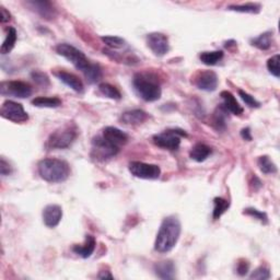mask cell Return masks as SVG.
<instances>
[{"instance_id":"obj_42","label":"cell","mask_w":280,"mask_h":280,"mask_svg":"<svg viewBox=\"0 0 280 280\" xmlns=\"http://www.w3.org/2000/svg\"><path fill=\"white\" fill-rule=\"evenodd\" d=\"M99 279H114V276L111 274V271L108 270H102L98 276Z\"/></svg>"},{"instance_id":"obj_1","label":"cell","mask_w":280,"mask_h":280,"mask_svg":"<svg viewBox=\"0 0 280 280\" xmlns=\"http://www.w3.org/2000/svg\"><path fill=\"white\" fill-rule=\"evenodd\" d=\"M182 232V225L179 218L175 216H169L163 219L155 237L154 250L165 254L172 251L180 240Z\"/></svg>"},{"instance_id":"obj_26","label":"cell","mask_w":280,"mask_h":280,"mask_svg":"<svg viewBox=\"0 0 280 280\" xmlns=\"http://www.w3.org/2000/svg\"><path fill=\"white\" fill-rule=\"evenodd\" d=\"M199 58L202 63L207 66H215L223 58V52L222 51H214V52H203Z\"/></svg>"},{"instance_id":"obj_13","label":"cell","mask_w":280,"mask_h":280,"mask_svg":"<svg viewBox=\"0 0 280 280\" xmlns=\"http://www.w3.org/2000/svg\"><path fill=\"white\" fill-rule=\"evenodd\" d=\"M102 137H103L107 142H110L111 145L117 147L119 149L122 146L126 145L128 141V135L121 131V129L113 126L105 127L103 129V132H102Z\"/></svg>"},{"instance_id":"obj_27","label":"cell","mask_w":280,"mask_h":280,"mask_svg":"<svg viewBox=\"0 0 280 280\" xmlns=\"http://www.w3.org/2000/svg\"><path fill=\"white\" fill-rule=\"evenodd\" d=\"M257 166L259 170L262 171L264 174H275L277 173V167L272 160H270L269 156L262 155L259 156L257 160Z\"/></svg>"},{"instance_id":"obj_5","label":"cell","mask_w":280,"mask_h":280,"mask_svg":"<svg viewBox=\"0 0 280 280\" xmlns=\"http://www.w3.org/2000/svg\"><path fill=\"white\" fill-rule=\"evenodd\" d=\"M56 52L58 55L63 56L68 61H70V63L83 73H85L88 68L92 64L83 52L68 43L58 44L56 46Z\"/></svg>"},{"instance_id":"obj_35","label":"cell","mask_w":280,"mask_h":280,"mask_svg":"<svg viewBox=\"0 0 280 280\" xmlns=\"http://www.w3.org/2000/svg\"><path fill=\"white\" fill-rule=\"evenodd\" d=\"M270 270L265 267V266H259L254 271H252L250 275V279H257V280H267L270 278Z\"/></svg>"},{"instance_id":"obj_31","label":"cell","mask_w":280,"mask_h":280,"mask_svg":"<svg viewBox=\"0 0 280 280\" xmlns=\"http://www.w3.org/2000/svg\"><path fill=\"white\" fill-rule=\"evenodd\" d=\"M231 11L242 12V13H258L261 11V5L258 4H245V5H231L228 7Z\"/></svg>"},{"instance_id":"obj_21","label":"cell","mask_w":280,"mask_h":280,"mask_svg":"<svg viewBox=\"0 0 280 280\" xmlns=\"http://www.w3.org/2000/svg\"><path fill=\"white\" fill-rule=\"evenodd\" d=\"M228 111L221 104L218 106L213 115V126L218 132H223L227 128V119H228Z\"/></svg>"},{"instance_id":"obj_41","label":"cell","mask_w":280,"mask_h":280,"mask_svg":"<svg viewBox=\"0 0 280 280\" xmlns=\"http://www.w3.org/2000/svg\"><path fill=\"white\" fill-rule=\"evenodd\" d=\"M241 136H242V138H243V139L248 140V141H251V140H252L251 129H250L249 127H247V128H243L242 131H241Z\"/></svg>"},{"instance_id":"obj_12","label":"cell","mask_w":280,"mask_h":280,"mask_svg":"<svg viewBox=\"0 0 280 280\" xmlns=\"http://www.w3.org/2000/svg\"><path fill=\"white\" fill-rule=\"evenodd\" d=\"M194 84L199 90L213 92L218 87V76L213 70H204L196 74Z\"/></svg>"},{"instance_id":"obj_6","label":"cell","mask_w":280,"mask_h":280,"mask_svg":"<svg viewBox=\"0 0 280 280\" xmlns=\"http://www.w3.org/2000/svg\"><path fill=\"white\" fill-rule=\"evenodd\" d=\"M183 137H187V134L179 128L167 129L163 133L156 134L152 137V140L155 146L162 149H168L171 151H176L181 146V139Z\"/></svg>"},{"instance_id":"obj_34","label":"cell","mask_w":280,"mask_h":280,"mask_svg":"<svg viewBox=\"0 0 280 280\" xmlns=\"http://www.w3.org/2000/svg\"><path fill=\"white\" fill-rule=\"evenodd\" d=\"M279 61H280V56L278 55V54L267 60V69L272 74V76L276 78H279V76H280Z\"/></svg>"},{"instance_id":"obj_11","label":"cell","mask_w":280,"mask_h":280,"mask_svg":"<svg viewBox=\"0 0 280 280\" xmlns=\"http://www.w3.org/2000/svg\"><path fill=\"white\" fill-rule=\"evenodd\" d=\"M146 39L148 47L152 51L155 56H165L170 51L169 38L166 34L160 32H152L148 34Z\"/></svg>"},{"instance_id":"obj_37","label":"cell","mask_w":280,"mask_h":280,"mask_svg":"<svg viewBox=\"0 0 280 280\" xmlns=\"http://www.w3.org/2000/svg\"><path fill=\"white\" fill-rule=\"evenodd\" d=\"M243 214L244 215H248V216H251L253 218H255V219L259 220V221L265 223V224L268 222L267 215H266L265 213H263V211H259V210H257L255 208H247V209H244Z\"/></svg>"},{"instance_id":"obj_16","label":"cell","mask_w":280,"mask_h":280,"mask_svg":"<svg viewBox=\"0 0 280 280\" xmlns=\"http://www.w3.org/2000/svg\"><path fill=\"white\" fill-rule=\"evenodd\" d=\"M54 74H55V76L61 81V83L65 84L67 87H69L70 89H72L74 92L81 93L84 91L85 87H84L83 81H81V79H79V77H77L76 74L65 71V70L56 71Z\"/></svg>"},{"instance_id":"obj_3","label":"cell","mask_w":280,"mask_h":280,"mask_svg":"<svg viewBox=\"0 0 280 280\" xmlns=\"http://www.w3.org/2000/svg\"><path fill=\"white\" fill-rule=\"evenodd\" d=\"M133 87L138 97L146 102L158 101L162 95L160 84L152 73H136L133 79Z\"/></svg>"},{"instance_id":"obj_4","label":"cell","mask_w":280,"mask_h":280,"mask_svg":"<svg viewBox=\"0 0 280 280\" xmlns=\"http://www.w3.org/2000/svg\"><path fill=\"white\" fill-rule=\"evenodd\" d=\"M78 131L76 126L66 125L53 132L46 142V148L49 149H67L76 140Z\"/></svg>"},{"instance_id":"obj_36","label":"cell","mask_w":280,"mask_h":280,"mask_svg":"<svg viewBox=\"0 0 280 280\" xmlns=\"http://www.w3.org/2000/svg\"><path fill=\"white\" fill-rule=\"evenodd\" d=\"M238 95H240V98L243 100V102L245 104H247L249 107L252 108H258L261 106V103L253 97V95L249 94L248 92H245L243 90H238Z\"/></svg>"},{"instance_id":"obj_2","label":"cell","mask_w":280,"mask_h":280,"mask_svg":"<svg viewBox=\"0 0 280 280\" xmlns=\"http://www.w3.org/2000/svg\"><path fill=\"white\" fill-rule=\"evenodd\" d=\"M37 172L42 179L49 183H63L70 175V167L65 160L47 158L38 162Z\"/></svg>"},{"instance_id":"obj_33","label":"cell","mask_w":280,"mask_h":280,"mask_svg":"<svg viewBox=\"0 0 280 280\" xmlns=\"http://www.w3.org/2000/svg\"><path fill=\"white\" fill-rule=\"evenodd\" d=\"M31 78L33 79L34 83H35L37 86L42 87V88H47L50 85H51V81H50V78L47 74L43 71H33L31 73Z\"/></svg>"},{"instance_id":"obj_19","label":"cell","mask_w":280,"mask_h":280,"mask_svg":"<svg viewBox=\"0 0 280 280\" xmlns=\"http://www.w3.org/2000/svg\"><path fill=\"white\" fill-rule=\"evenodd\" d=\"M95 247H97V241L93 235H86V240L84 244L81 245H73L72 251L73 253H76L77 255L81 256L83 258H89L95 250Z\"/></svg>"},{"instance_id":"obj_23","label":"cell","mask_w":280,"mask_h":280,"mask_svg":"<svg viewBox=\"0 0 280 280\" xmlns=\"http://www.w3.org/2000/svg\"><path fill=\"white\" fill-rule=\"evenodd\" d=\"M32 104L36 107H45V108H56L63 104V101L59 98H47V97H38L32 100Z\"/></svg>"},{"instance_id":"obj_9","label":"cell","mask_w":280,"mask_h":280,"mask_svg":"<svg viewBox=\"0 0 280 280\" xmlns=\"http://www.w3.org/2000/svg\"><path fill=\"white\" fill-rule=\"evenodd\" d=\"M129 172L137 179L141 180H156L161 175V169L156 165H150L140 161H133L128 166Z\"/></svg>"},{"instance_id":"obj_17","label":"cell","mask_w":280,"mask_h":280,"mask_svg":"<svg viewBox=\"0 0 280 280\" xmlns=\"http://www.w3.org/2000/svg\"><path fill=\"white\" fill-rule=\"evenodd\" d=\"M149 117L148 113L142 110H131L126 111L122 114L121 116V122L122 124L128 125V126H136L140 125L142 123H145Z\"/></svg>"},{"instance_id":"obj_8","label":"cell","mask_w":280,"mask_h":280,"mask_svg":"<svg viewBox=\"0 0 280 280\" xmlns=\"http://www.w3.org/2000/svg\"><path fill=\"white\" fill-rule=\"evenodd\" d=\"M0 115L4 118L17 123V124H22L29 121V114L24 111L22 104L11 100L4 102L0 108Z\"/></svg>"},{"instance_id":"obj_15","label":"cell","mask_w":280,"mask_h":280,"mask_svg":"<svg viewBox=\"0 0 280 280\" xmlns=\"http://www.w3.org/2000/svg\"><path fill=\"white\" fill-rule=\"evenodd\" d=\"M25 5L33 11H35L43 19L52 20L56 16V10L54 8L53 4L50 2H26Z\"/></svg>"},{"instance_id":"obj_38","label":"cell","mask_w":280,"mask_h":280,"mask_svg":"<svg viewBox=\"0 0 280 280\" xmlns=\"http://www.w3.org/2000/svg\"><path fill=\"white\" fill-rule=\"evenodd\" d=\"M250 269V264L248 261H245V259H240L237 263L236 266V272L240 276H245L249 272Z\"/></svg>"},{"instance_id":"obj_32","label":"cell","mask_w":280,"mask_h":280,"mask_svg":"<svg viewBox=\"0 0 280 280\" xmlns=\"http://www.w3.org/2000/svg\"><path fill=\"white\" fill-rule=\"evenodd\" d=\"M102 42L104 44H106L108 47H111L113 50H118V49H123L126 45V41L119 37V36H113V35H108V36H102L101 37Z\"/></svg>"},{"instance_id":"obj_22","label":"cell","mask_w":280,"mask_h":280,"mask_svg":"<svg viewBox=\"0 0 280 280\" xmlns=\"http://www.w3.org/2000/svg\"><path fill=\"white\" fill-rule=\"evenodd\" d=\"M213 152V150L205 143H196V145L192 148L189 152L190 159L196 161V162H204L205 160H207L208 156Z\"/></svg>"},{"instance_id":"obj_14","label":"cell","mask_w":280,"mask_h":280,"mask_svg":"<svg viewBox=\"0 0 280 280\" xmlns=\"http://www.w3.org/2000/svg\"><path fill=\"white\" fill-rule=\"evenodd\" d=\"M43 221L46 227L55 228L60 223L61 218H63V209L59 205H47L43 209Z\"/></svg>"},{"instance_id":"obj_29","label":"cell","mask_w":280,"mask_h":280,"mask_svg":"<svg viewBox=\"0 0 280 280\" xmlns=\"http://www.w3.org/2000/svg\"><path fill=\"white\" fill-rule=\"evenodd\" d=\"M84 74L89 84H97L102 78V69L100 65L92 63Z\"/></svg>"},{"instance_id":"obj_24","label":"cell","mask_w":280,"mask_h":280,"mask_svg":"<svg viewBox=\"0 0 280 280\" xmlns=\"http://www.w3.org/2000/svg\"><path fill=\"white\" fill-rule=\"evenodd\" d=\"M251 43L253 46L257 47L258 50L267 51L271 47L272 43V33L271 32H265L261 35H258L255 38H252Z\"/></svg>"},{"instance_id":"obj_7","label":"cell","mask_w":280,"mask_h":280,"mask_svg":"<svg viewBox=\"0 0 280 280\" xmlns=\"http://www.w3.org/2000/svg\"><path fill=\"white\" fill-rule=\"evenodd\" d=\"M33 92L32 86L20 80L4 81L0 84V94L3 97H13L18 99H25L31 97Z\"/></svg>"},{"instance_id":"obj_25","label":"cell","mask_w":280,"mask_h":280,"mask_svg":"<svg viewBox=\"0 0 280 280\" xmlns=\"http://www.w3.org/2000/svg\"><path fill=\"white\" fill-rule=\"evenodd\" d=\"M16 42H17V31L15 28H9L8 32H7V36L2 45V49H0V52H2L3 55L9 54L13 50V47H15Z\"/></svg>"},{"instance_id":"obj_10","label":"cell","mask_w":280,"mask_h":280,"mask_svg":"<svg viewBox=\"0 0 280 280\" xmlns=\"http://www.w3.org/2000/svg\"><path fill=\"white\" fill-rule=\"evenodd\" d=\"M119 148L111 145L102 136H97L92 140V156L97 160L104 161L111 159L119 152Z\"/></svg>"},{"instance_id":"obj_39","label":"cell","mask_w":280,"mask_h":280,"mask_svg":"<svg viewBox=\"0 0 280 280\" xmlns=\"http://www.w3.org/2000/svg\"><path fill=\"white\" fill-rule=\"evenodd\" d=\"M0 173H2L3 176H8L12 173V168L5 158L0 159Z\"/></svg>"},{"instance_id":"obj_20","label":"cell","mask_w":280,"mask_h":280,"mask_svg":"<svg viewBox=\"0 0 280 280\" xmlns=\"http://www.w3.org/2000/svg\"><path fill=\"white\" fill-rule=\"evenodd\" d=\"M221 98L223 100V106L228 112L232 113L233 115H241L243 114V107L240 105V103L236 101L235 97L230 91H222Z\"/></svg>"},{"instance_id":"obj_30","label":"cell","mask_w":280,"mask_h":280,"mask_svg":"<svg viewBox=\"0 0 280 280\" xmlns=\"http://www.w3.org/2000/svg\"><path fill=\"white\" fill-rule=\"evenodd\" d=\"M100 92L104 95V97L112 99V100H121L122 99V93L116 87L110 85V84H101L99 86Z\"/></svg>"},{"instance_id":"obj_18","label":"cell","mask_w":280,"mask_h":280,"mask_svg":"<svg viewBox=\"0 0 280 280\" xmlns=\"http://www.w3.org/2000/svg\"><path fill=\"white\" fill-rule=\"evenodd\" d=\"M153 270L155 276L160 279H174L176 268L172 261H162L155 263L153 266Z\"/></svg>"},{"instance_id":"obj_40","label":"cell","mask_w":280,"mask_h":280,"mask_svg":"<svg viewBox=\"0 0 280 280\" xmlns=\"http://www.w3.org/2000/svg\"><path fill=\"white\" fill-rule=\"evenodd\" d=\"M11 20V15L9 11H7L4 7H0V22L7 23Z\"/></svg>"},{"instance_id":"obj_28","label":"cell","mask_w":280,"mask_h":280,"mask_svg":"<svg viewBox=\"0 0 280 280\" xmlns=\"http://www.w3.org/2000/svg\"><path fill=\"white\" fill-rule=\"evenodd\" d=\"M230 207V202L222 197H216L214 199V213L213 218L218 220Z\"/></svg>"}]
</instances>
